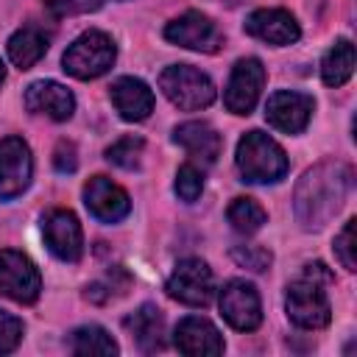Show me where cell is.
I'll use <instances>...</instances> for the list:
<instances>
[{"label":"cell","instance_id":"1","mask_svg":"<svg viewBox=\"0 0 357 357\" xmlns=\"http://www.w3.org/2000/svg\"><path fill=\"white\" fill-rule=\"evenodd\" d=\"M351 190V167L343 162H318L315 167H310L298 187H296V218L298 223L312 231V229H324L337 209L343 206L346 195Z\"/></svg>","mask_w":357,"mask_h":357},{"label":"cell","instance_id":"2","mask_svg":"<svg viewBox=\"0 0 357 357\" xmlns=\"http://www.w3.org/2000/svg\"><path fill=\"white\" fill-rule=\"evenodd\" d=\"M234 162L243 181H251V184H273L287 173V156L282 145L262 131H248L237 142Z\"/></svg>","mask_w":357,"mask_h":357},{"label":"cell","instance_id":"3","mask_svg":"<svg viewBox=\"0 0 357 357\" xmlns=\"http://www.w3.org/2000/svg\"><path fill=\"white\" fill-rule=\"evenodd\" d=\"M114 59H117V47H114L109 33H103V31H84L64 50L61 64H64V73H70L73 78L89 81V78H98V75L109 73Z\"/></svg>","mask_w":357,"mask_h":357},{"label":"cell","instance_id":"4","mask_svg":"<svg viewBox=\"0 0 357 357\" xmlns=\"http://www.w3.org/2000/svg\"><path fill=\"white\" fill-rule=\"evenodd\" d=\"M159 89L165 98L184 109V112H198L206 109L215 100V84L206 73H201L192 64H170L159 75Z\"/></svg>","mask_w":357,"mask_h":357},{"label":"cell","instance_id":"5","mask_svg":"<svg viewBox=\"0 0 357 357\" xmlns=\"http://www.w3.org/2000/svg\"><path fill=\"white\" fill-rule=\"evenodd\" d=\"M284 310H287V318L298 329H324L332 318V307H329L324 284L307 273H304V279H296L287 287Z\"/></svg>","mask_w":357,"mask_h":357},{"label":"cell","instance_id":"6","mask_svg":"<svg viewBox=\"0 0 357 357\" xmlns=\"http://www.w3.org/2000/svg\"><path fill=\"white\" fill-rule=\"evenodd\" d=\"M42 290L39 268L31 257L14 248H0V296L17 304H33Z\"/></svg>","mask_w":357,"mask_h":357},{"label":"cell","instance_id":"7","mask_svg":"<svg viewBox=\"0 0 357 357\" xmlns=\"http://www.w3.org/2000/svg\"><path fill=\"white\" fill-rule=\"evenodd\" d=\"M165 290L178 304L206 307L212 301V296H215V276H212V271H209V265L204 259L190 257V259H181L173 268Z\"/></svg>","mask_w":357,"mask_h":357},{"label":"cell","instance_id":"8","mask_svg":"<svg viewBox=\"0 0 357 357\" xmlns=\"http://www.w3.org/2000/svg\"><path fill=\"white\" fill-rule=\"evenodd\" d=\"M218 307H220V315L226 318V324L231 329H237V332H254L262 324L259 293L245 279H229L220 287Z\"/></svg>","mask_w":357,"mask_h":357},{"label":"cell","instance_id":"9","mask_svg":"<svg viewBox=\"0 0 357 357\" xmlns=\"http://www.w3.org/2000/svg\"><path fill=\"white\" fill-rule=\"evenodd\" d=\"M33 178V159L31 148L20 137L0 139V198L11 201L28 190Z\"/></svg>","mask_w":357,"mask_h":357},{"label":"cell","instance_id":"10","mask_svg":"<svg viewBox=\"0 0 357 357\" xmlns=\"http://www.w3.org/2000/svg\"><path fill=\"white\" fill-rule=\"evenodd\" d=\"M165 39L178 45V47L198 50V53H218L223 47L220 28L201 11H187V14L176 17L173 22H167Z\"/></svg>","mask_w":357,"mask_h":357},{"label":"cell","instance_id":"11","mask_svg":"<svg viewBox=\"0 0 357 357\" xmlns=\"http://www.w3.org/2000/svg\"><path fill=\"white\" fill-rule=\"evenodd\" d=\"M262 86H265V67L259 59L248 56V59H240L229 75V84L223 89V103L231 114H248L259 95H262Z\"/></svg>","mask_w":357,"mask_h":357},{"label":"cell","instance_id":"12","mask_svg":"<svg viewBox=\"0 0 357 357\" xmlns=\"http://www.w3.org/2000/svg\"><path fill=\"white\" fill-rule=\"evenodd\" d=\"M42 237L53 257L61 262H78L84 254L81 223L70 209H50L42 218Z\"/></svg>","mask_w":357,"mask_h":357},{"label":"cell","instance_id":"13","mask_svg":"<svg viewBox=\"0 0 357 357\" xmlns=\"http://www.w3.org/2000/svg\"><path fill=\"white\" fill-rule=\"evenodd\" d=\"M312 109H315V100L310 95L282 89V92H273L268 98L265 117L282 134H301L312 117Z\"/></svg>","mask_w":357,"mask_h":357},{"label":"cell","instance_id":"14","mask_svg":"<svg viewBox=\"0 0 357 357\" xmlns=\"http://www.w3.org/2000/svg\"><path fill=\"white\" fill-rule=\"evenodd\" d=\"M84 204H86L89 215L103 220V223H117L131 209L128 192L120 184H114L112 178H106V176H92L84 184Z\"/></svg>","mask_w":357,"mask_h":357},{"label":"cell","instance_id":"15","mask_svg":"<svg viewBox=\"0 0 357 357\" xmlns=\"http://www.w3.org/2000/svg\"><path fill=\"white\" fill-rule=\"evenodd\" d=\"M245 33H251L259 42L284 47L301 36V28H298L296 17L284 8H257L245 20Z\"/></svg>","mask_w":357,"mask_h":357},{"label":"cell","instance_id":"16","mask_svg":"<svg viewBox=\"0 0 357 357\" xmlns=\"http://www.w3.org/2000/svg\"><path fill=\"white\" fill-rule=\"evenodd\" d=\"M173 343L181 354L187 357H215L223 354V337L218 332V326L201 315H190L184 321H178L176 332H173Z\"/></svg>","mask_w":357,"mask_h":357},{"label":"cell","instance_id":"17","mask_svg":"<svg viewBox=\"0 0 357 357\" xmlns=\"http://www.w3.org/2000/svg\"><path fill=\"white\" fill-rule=\"evenodd\" d=\"M25 109L31 114H42L47 120H70L75 112V98L59 81H33L25 89Z\"/></svg>","mask_w":357,"mask_h":357},{"label":"cell","instance_id":"18","mask_svg":"<svg viewBox=\"0 0 357 357\" xmlns=\"http://www.w3.org/2000/svg\"><path fill=\"white\" fill-rule=\"evenodd\" d=\"M109 98L117 109V114L128 123H139L145 120L151 112H153V92L145 81L139 78H131V75H123L112 84L109 89Z\"/></svg>","mask_w":357,"mask_h":357},{"label":"cell","instance_id":"19","mask_svg":"<svg viewBox=\"0 0 357 357\" xmlns=\"http://www.w3.org/2000/svg\"><path fill=\"white\" fill-rule=\"evenodd\" d=\"M173 142L181 145L192 159H198L204 165H212L220 156V145H223L220 134L204 120H187V123L176 126Z\"/></svg>","mask_w":357,"mask_h":357},{"label":"cell","instance_id":"20","mask_svg":"<svg viewBox=\"0 0 357 357\" xmlns=\"http://www.w3.org/2000/svg\"><path fill=\"white\" fill-rule=\"evenodd\" d=\"M126 329L131 332V337L137 340V346L142 351H162L167 346L165 318H162L159 307H153V304H142L137 312H131L126 318Z\"/></svg>","mask_w":357,"mask_h":357},{"label":"cell","instance_id":"21","mask_svg":"<svg viewBox=\"0 0 357 357\" xmlns=\"http://www.w3.org/2000/svg\"><path fill=\"white\" fill-rule=\"evenodd\" d=\"M47 33L36 25H25L17 33H11L8 39V59L14 61V67L20 70H31L45 53H47Z\"/></svg>","mask_w":357,"mask_h":357},{"label":"cell","instance_id":"22","mask_svg":"<svg viewBox=\"0 0 357 357\" xmlns=\"http://www.w3.org/2000/svg\"><path fill=\"white\" fill-rule=\"evenodd\" d=\"M70 351L78 357H114L120 351L117 340L98 324H86L73 329L70 335Z\"/></svg>","mask_w":357,"mask_h":357},{"label":"cell","instance_id":"23","mask_svg":"<svg viewBox=\"0 0 357 357\" xmlns=\"http://www.w3.org/2000/svg\"><path fill=\"white\" fill-rule=\"evenodd\" d=\"M354 73V45L349 39H337L324 61H321V78L326 86H343Z\"/></svg>","mask_w":357,"mask_h":357},{"label":"cell","instance_id":"24","mask_svg":"<svg viewBox=\"0 0 357 357\" xmlns=\"http://www.w3.org/2000/svg\"><path fill=\"white\" fill-rule=\"evenodd\" d=\"M226 218H229V223H231V229L237 234H254L268 220L265 209L254 198H234L229 204V209H226Z\"/></svg>","mask_w":357,"mask_h":357},{"label":"cell","instance_id":"25","mask_svg":"<svg viewBox=\"0 0 357 357\" xmlns=\"http://www.w3.org/2000/svg\"><path fill=\"white\" fill-rule=\"evenodd\" d=\"M142 151H145V142L139 137H123L106 148V159L123 170H134L142 162Z\"/></svg>","mask_w":357,"mask_h":357},{"label":"cell","instance_id":"26","mask_svg":"<svg viewBox=\"0 0 357 357\" xmlns=\"http://www.w3.org/2000/svg\"><path fill=\"white\" fill-rule=\"evenodd\" d=\"M173 190H176V195H178L181 201L192 204V201L201 195V190H204V173H201L192 162L181 165L178 173H176V184H173Z\"/></svg>","mask_w":357,"mask_h":357},{"label":"cell","instance_id":"27","mask_svg":"<svg viewBox=\"0 0 357 357\" xmlns=\"http://www.w3.org/2000/svg\"><path fill=\"white\" fill-rule=\"evenodd\" d=\"M335 257L346 271H357V220H346L343 231L335 237Z\"/></svg>","mask_w":357,"mask_h":357},{"label":"cell","instance_id":"28","mask_svg":"<svg viewBox=\"0 0 357 357\" xmlns=\"http://www.w3.org/2000/svg\"><path fill=\"white\" fill-rule=\"evenodd\" d=\"M112 0H45L47 11L53 17H75V14H89L98 11L100 6H106Z\"/></svg>","mask_w":357,"mask_h":357},{"label":"cell","instance_id":"29","mask_svg":"<svg viewBox=\"0 0 357 357\" xmlns=\"http://www.w3.org/2000/svg\"><path fill=\"white\" fill-rule=\"evenodd\" d=\"M22 340V321L0 310V354H11Z\"/></svg>","mask_w":357,"mask_h":357},{"label":"cell","instance_id":"30","mask_svg":"<svg viewBox=\"0 0 357 357\" xmlns=\"http://www.w3.org/2000/svg\"><path fill=\"white\" fill-rule=\"evenodd\" d=\"M231 257L237 259V265H245L251 271H265L271 265V251L268 248H259V245H237L231 251Z\"/></svg>","mask_w":357,"mask_h":357},{"label":"cell","instance_id":"31","mask_svg":"<svg viewBox=\"0 0 357 357\" xmlns=\"http://www.w3.org/2000/svg\"><path fill=\"white\" fill-rule=\"evenodd\" d=\"M53 165L59 173H73L78 167V159H75V145L73 142H59L56 145V153H53Z\"/></svg>","mask_w":357,"mask_h":357},{"label":"cell","instance_id":"32","mask_svg":"<svg viewBox=\"0 0 357 357\" xmlns=\"http://www.w3.org/2000/svg\"><path fill=\"white\" fill-rule=\"evenodd\" d=\"M3 81H6V67H3V61H0V86H3Z\"/></svg>","mask_w":357,"mask_h":357}]
</instances>
